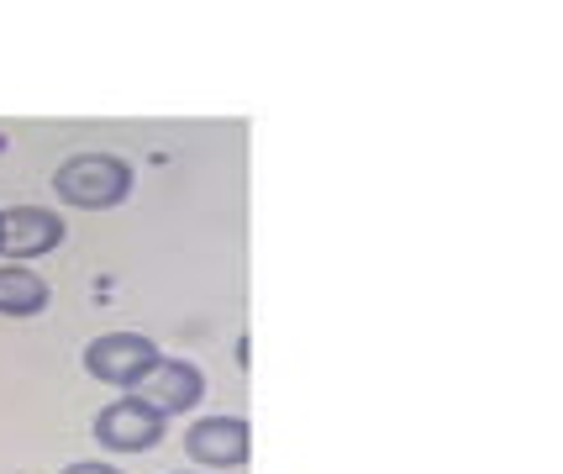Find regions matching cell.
I'll return each mask as SVG.
<instances>
[{"label": "cell", "mask_w": 563, "mask_h": 474, "mask_svg": "<svg viewBox=\"0 0 563 474\" xmlns=\"http://www.w3.org/2000/svg\"><path fill=\"white\" fill-rule=\"evenodd\" d=\"M53 190H58V200H69V206L106 211V206L126 200V190H132V164L117 158V153H74V158H64V164L53 169Z\"/></svg>", "instance_id": "1"}, {"label": "cell", "mask_w": 563, "mask_h": 474, "mask_svg": "<svg viewBox=\"0 0 563 474\" xmlns=\"http://www.w3.org/2000/svg\"><path fill=\"white\" fill-rule=\"evenodd\" d=\"M158 359L164 353L153 349V338H143V332H100L96 343L85 349V370L100 385H137Z\"/></svg>", "instance_id": "2"}, {"label": "cell", "mask_w": 563, "mask_h": 474, "mask_svg": "<svg viewBox=\"0 0 563 474\" xmlns=\"http://www.w3.org/2000/svg\"><path fill=\"white\" fill-rule=\"evenodd\" d=\"M200 396H206V375H200L196 364H185V359H158L132 385V400H143L147 411H158V417L190 411V406H200Z\"/></svg>", "instance_id": "3"}, {"label": "cell", "mask_w": 563, "mask_h": 474, "mask_svg": "<svg viewBox=\"0 0 563 474\" xmlns=\"http://www.w3.org/2000/svg\"><path fill=\"white\" fill-rule=\"evenodd\" d=\"M185 453L206 464V470H238L253 453V438H247L243 417H200L190 432H185Z\"/></svg>", "instance_id": "4"}, {"label": "cell", "mask_w": 563, "mask_h": 474, "mask_svg": "<svg viewBox=\"0 0 563 474\" xmlns=\"http://www.w3.org/2000/svg\"><path fill=\"white\" fill-rule=\"evenodd\" d=\"M64 243V222L53 217L48 206H16V211H5L0 217V253L11 258V264H22V258H43Z\"/></svg>", "instance_id": "5"}, {"label": "cell", "mask_w": 563, "mask_h": 474, "mask_svg": "<svg viewBox=\"0 0 563 474\" xmlns=\"http://www.w3.org/2000/svg\"><path fill=\"white\" fill-rule=\"evenodd\" d=\"M96 438L106 443V449L117 453H143L153 449L158 438H164V417L158 411H147L143 400H117V406H106L96 417Z\"/></svg>", "instance_id": "6"}, {"label": "cell", "mask_w": 563, "mask_h": 474, "mask_svg": "<svg viewBox=\"0 0 563 474\" xmlns=\"http://www.w3.org/2000/svg\"><path fill=\"white\" fill-rule=\"evenodd\" d=\"M48 311V279L26 264H0V317H37Z\"/></svg>", "instance_id": "7"}, {"label": "cell", "mask_w": 563, "mask_h": 474, "mask_svg": "<svg viewBox=\"0 0 563 474\" xmlns=\"http://www.w3.org/2000/svg\"><path fill=\"white\" fill-rule=\"evenodd\" d=\"M64 474H122V470H111V464H100V459H79V464H69Z\"/></svg>", "instance_id": "8"}]
</instances>
